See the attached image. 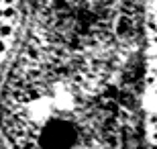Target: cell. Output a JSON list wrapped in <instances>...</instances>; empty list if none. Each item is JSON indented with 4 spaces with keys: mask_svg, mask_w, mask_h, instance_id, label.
Segmentation results:
<instances>
[{
    "mask_svg": "<svg viewBox=\"0 0 157 149\" xmlns=\"http://www.w3.org/2000/svg\"><path fill=\"white\" fill-rule=\"evenodd\" d=\"M143 119H145L147 149H157V0H147L145 6Z\"/></svg>",
    "mask_w": 157,
    "mask_h": 149,
    "instance_id": "obj_1",
    "label": "cell"
},
{
    "mask_svg": "<svg viewBox=\"0 0 157 149\" xmlns=\"http://www.w3.org/2000/svg\"><path fill=\"white\" fill-rule=\"evenodd\" d=\"M10 33H12V29L8 25H0V35H2V37H8Z\"/></svg>",
    "mask_w": 157,
    "mask_h": 149,
    "instance_id": "obj_2",
    "label": "cell"
},
{
    "mask_svg": "<svg viewBox=\"0 0 157 149\" xmlns=\"http://www.w3.org/2000/svg\"><path fill=\"white\" fill-rule=\"evenodd\" d=\"M4 17L6 18H12V17H14V8H6V10H4Z\"/></svg>",
    "mask_w": 157,
    "mask_h": 149,
    "instance_id": "obj_3",
    "label": "cell"
},
{
    "mask_svg": "<svg viewBox=\"0 0 157 149\" xmlns=\"http://www.w3.org/2000/svg\"><path fill=\"white\" fill-rule=\"evenodd\" d=\"M4 51V43H2V41H0V53Z\"/></svg>",
    "mask_w": 157,
    "mask_h": 149,
    "instance_id": "obj_4",
    "label": "cell"
},
{
    "mask_svg": "<svg viewBox=\"0 0 157 149\" xmlns=\"http://www.w3.org/2000/svg\"><path fill=\"white\" fill-rule=\"evenodd\" d=\"M2 17H4V12H2V10H0V18H2Z\"/></svg>",
    "mask_w": 157,
    "mask_h": 149,
    "instance_id": "obj_5",
    "label": "cell"
}]
</instances>
